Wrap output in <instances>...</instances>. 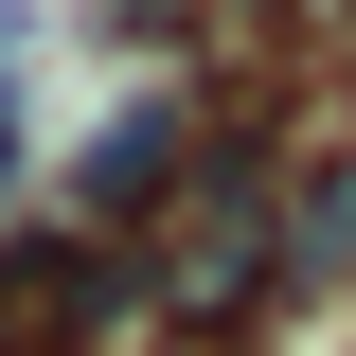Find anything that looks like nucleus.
Instances as JSON below:
<instances>
[{
	"mask_svg": "<svg viewBox=\"0 0 356 356\" xmlns=\"http://www.w3.org/2000/svg\"><path fill=\"white\" fill-rule=\"evenodd\" d=\"M178 161H196V107H178V89H143L125 125L89 143V178H72V196H89V214H143V196H161Z\"/></svg>",
	"mask_w": 356,
	"mask_h": 356,
	"instance_id": "nucleus-1",
	"label": "nucleus"
},
{
	"mask_svg": "<svg viewBox=\"0 0 356 356\" xmlns=\"http://www.w3.org/2000/svg\"><path fill=\"white\" fill-rule=\"evenodd\" d=\"M285 267H356V143L303 161V196H285Z\"/></svg>",
	"mask_w": 356,
	"mask_h": 356,
	"instance_id": "nucleus-2",
	"label": "nucleus"
},
{
	"mask_svg": "<svg viewBox=\"0 0 356 356\" xmlns=\"http://www.w3.org/2000/svg\"><path fill=\"white\" fill-rule=\"evenodd\" d=\"M0 72H18V0H0ZM0 178H18V107H0Z\"/></svg>",
	"mask_w": 356,
	"mask_h": 356,
	"instance_id": "nucleus-3",
	"label": "nucleus"
}]
</instances>
